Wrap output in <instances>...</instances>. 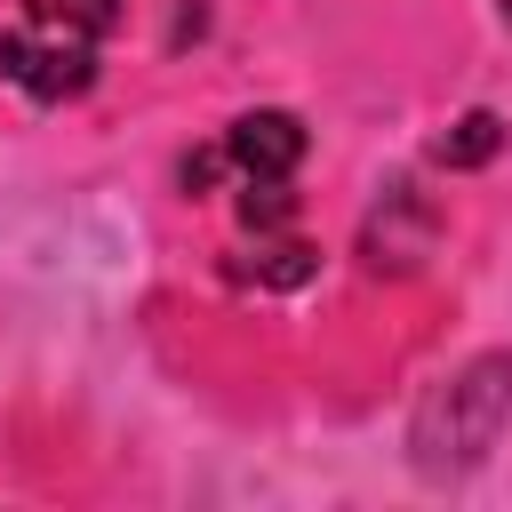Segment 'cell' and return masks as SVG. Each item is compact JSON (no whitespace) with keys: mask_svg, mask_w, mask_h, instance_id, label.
Here are the masks:
<instances>
[{"mask_svg":"<svg viewBox=\"0 0 512 512\" xmlns=\"http://www.w3.org/2000/svg\"><path fill=\"white\" fill-rule=\"evenodd\" d=\"M24 40H0V80L32 88L40 104H64L96 80V48L120 24V0H24Z\"/></svg>","mask_w":512,"mask_h":512,"instance_id":"1","label":"cell"},{"mask_svg":"<svg viewBox=\"0 0 512 512\" xmlns=\"http://www.w3.org/2000/svg\"><path fill=\"white\" fill-rule=\"evenodd\" d=\"M504 416H512V360H504V352H480L448 392L424 400V416H416V464H424V472L480 464V456L496 448Z\"/></svg>","mask_w":512,"mask_h":512,"instance_id":"2","label":"cell"},{"mask_svg":"<svg viewBox=\"0 0 512 512\" xmlns=\"http://www.w3.org/2000/svg\"><path fill=\"white\" fill-rule=\"evenodd\" d=\"M224 160L240 176H296L304 160V120L296 112H240L224 128Z\"/></svg>","mask_w":512,"mask_h":512,"instance_id":"3","label":"cell"},{"mask_svg":"<svg viewBox=\"0 0 512 512\" xmlns=\"http://www.w3.org/2000/svg\"><path fill=\"white\" fill-rule=\"evenodd\" d=\"M496 144H504V120H496V112H464V120L432 144V160H440V168H480V160H496Z\"/></svg>","mask_w":512,"mask_h":512,"instance_id":"4","label":"cell"},{"mask_svg":"<svg viewBox=\"0 0 512 512\" xmlns=\"http://www.w3.org/2000/svg\"><path fill=\"white\" fill-rule=\"evenodd\" d=\"M496 8H504V24H512V0H496Z\"/></svg>","mask_w":512,"mask_h":512,"instance_id":"5","label":"cell"}]
</instances>
